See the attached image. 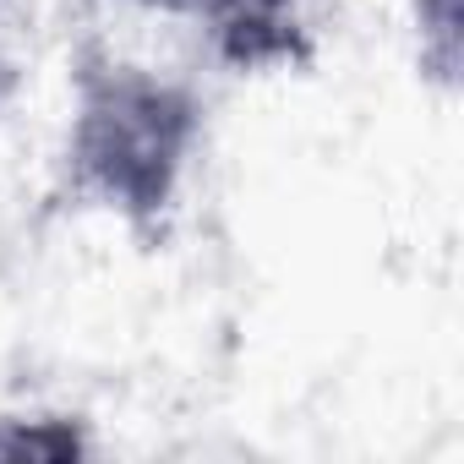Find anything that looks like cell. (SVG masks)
<instances>
[{
	"label": "cell",
	"instance_id": "5",
	"mask_svg": "<svg viewBox=\"0 0 464 464\" xmlns=\"http://www.w3.org/2000/svg\"><path fill=\"white\" fill-rule=\"evenodd\" d=\"M0 77H6V61H0Z\"/></svg>",
	"mask_w": 464,
	"mask_h": 464
},
{
	"label": "cell",
	"instance_id": "3",
	"mask_svg": "<svg viewBox=\"0 0 464 464\" xmlns=\"http://www.w3.org/2000/svg\"><path fill=\"white\" fill-rule=\"evenodd\" d=\"M88 437L66 415H0V459H82Z\"/></svg>",
	"mask_w": 464,
	"mask_h": 464
},
{
	"label": "cell",
	"instance_id": "4",
	"mask_svg": "<svg viewBox=\"0 0 464 464\" xmlns=\"http://www.w3.org/2000/svg\"><path fill=\"white\" fill-rule=\"evenodd\" d=\"M420 72L437 88H459V0H415Z\"/></svg>",
	"mask_w": 464,
	"mask_h": 464
},
{
	"label": "cell",
	"instance_id": "2",
	"mask_svg": "<svg viewBox=\"0 0 464 464\" xmlns=\"http://www.w3.org/2000/svg\"><path fill=\"white\" fill-rule=\"evenodd\" d=\"M131 6L197 23L213 55L236 72H279L306 61V0H131Z\"/></svg>",
	"mask_w": 464,
	"mask_h": 464
},
{
	"label": "cell",
	"instance_id": "1",
	"mask_svg": "<svg viewBox=\"0 0 464 464\" xmlns=\"http://www.w3.org/2000/svg\"><path fill=\"white\" fill-rule=\"evenodd\" d=\"M208 110L191 82L121 61L88 44L72 66V115H66V197L131 241L159 246L202 153Z\"/></svg>",
	"mask_w": 464,
	"mask_h": 464
}]
</instances>
